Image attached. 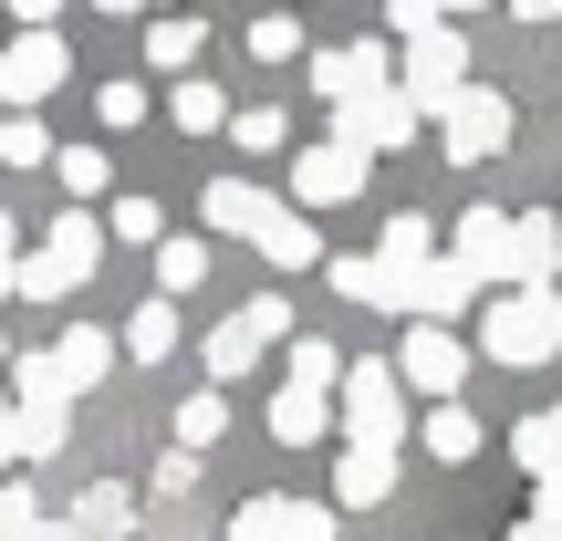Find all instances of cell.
Here are the masks:
<instances>
[{
    "label": "cell",
    "instance_id": "1",
    "mask_svg": "<svg viewBox=\"0 0 562 541\" xmlns=\"http://www.w3.org/2000/svg\"><path fill=\"white\" fill-rule=\"evenodd\" d=\"M480 354L490 364H552L562 354V292H490L480 302Z\"/></svg>",
    "mask_w": 562,
    "mask_h": 541
},
{
    "label": "cell",
    "instance_id": "2",
    "mask_svg": "<svg viewBox=\"0 0 562 541\" xmlns=\"http://www.w3.org/2000/svg\"><path fill=\"white\" fill-rule=\"evenodd\" d=\"M396 438H406V385H396V354L344 364V448H385V459H396Z\"/></svg>",
    "mask_w": 562,
    "mask_h": 541
},
{
    "label": "cell",
    "instance_id": "3",
    "mask_svg": "<svg viewBox=\"0 0 562 541\" xmlns=\"http://www.w3.org/2000/svg\"><path fill=\"white\" fill-rule=\"evenodd\" d=\"M396 94L417 104V115H448V104L469 94V42H459V21H438V32H417L396 53Z\"/></svg>",
    "mask_w": 562,
    "mask_h": 541
},
{
    "label": "cell",
    "instance_id": "4",
    "mask_svg": "<svg viewBox=\"0 0 562 541\" xmlns=\"http://www.w3.org/2000/svg\"><path fill=\"white\" fill-rule=\"evenodd\" d=\"M271 343H292V302H281V292H250L240 313H229L220 334H209V375H220V385H240L250 364L271 354Z\"/></svg>",
    "mask_w": 562,
    "mask_h": 541
},
{
    "label": "cell",
    "instance_id": "5",
    "mask_svg": "<svg viewBox=\"0 0 562 541\" xmlns=\"http://www.w3.org/2000/svg\"><path fill=\"white\" fill-rule=\"evenodd\" d=\"M469 343L459 334H438V323H406V343H396V385L406 396H427V406H459V385H469Z\"/></svg>",
    "mask_w": 562,
    "mask_h": 541
},
{
    "label": "cell",
    "instance_id": "6",
    "mask_svg": "<svg viewBox=\"0 0 562 541\" xmlns=\"http://www.w3.org/2000/svg\"><path fill=\"white\" fill-rule=\"evenodd\" d=\"M364 178H375V157L344 146V136H323V146L292 157V208H302V219H313V208H344V199H364Z\"/></svg>",
    "mask_w": 562,
    "mask_h": 541
},
{
    "label": "cell",
    "instance_id": "7",
    "mask_svg": "<svg viewBox=\"0 0 562 541\" xmlns=\"http://www.w3.org/2000/svg\"><path fill=\"white\" fill-rule=\"evenodd\" d=\"M63 74H74L63 32H11V53H0V115H32L42 94H63Z\"/></svg>",
    "mask_w": 562,
    "mask_h": 541
},
{
    "label": "cell",
    "instance_id": "8",
    "mask_svg": "<svg viewBox=\"0 0 562 541\" xmlns=\"http://www.w3.org/2000/svg\"><path fill=\"white\" fill-rule=\"evenodd\" d=\"M313 94L334 104V115L396 94V53H385V42H334V53H313Z\"/></svg>",
    "mask_w": 562,
    "mask_h": 541
},
{
    "label": "cell",
    "instance_id": "9",
    "mask_svg": "<svg viewBox=\"0 0 562 541\" xmlns=\"http://www.w3.org/2000/svg\"><path fill=\"white\" fill-rule=\"evenodd\" d=\"M438 146H448L459 167L501 157V146H510V94H490V83H469V94H459V104L438 115Z\"/></svg>",
    "mask_w": 562,
    "mask_h": 541
},
{
    "label": "cell",
    "instance_id": "10",
    "mask_svg": "<svg viewBox=\"0 0 562 541\" xmlns=\"http://www.w3.org/2000/svg\"><path fill=\"white\" fill-rule=\"evenodd\" d=\"M229 541H334V500H281V489H261V500L229 510Z\"/></svg>",
    "mask_w": 562,
    "mask_h": 541
},
{
    "label": "cell",
    "instance_id": "11",
    "mask_svg": "<svg viewBox=\"0 0 562 541\" xmlns=\"http://www.w3.org/2000/svg\"><path fill=\"white\" fill-rule=\"evenodd\" d=\"M448 261L480 281V292H510V208H459V229H448Z\"/></svg>",
    "mask_w": 562,
    "mask_h": 541
},
{
    "label": "cell",
    "instance_id": "12",
    "mask_svg": "<svg viewBox=\"0 0 562 541\" xmlns=\"http://www.w3.org/2000/svg\"><path fill=\"white\" fill-rule=\"evenodd\" d=\"M115 364H125V343L104 334V323H63V334H53V375H63V396H94Z\"/></svg>",
    "mask_w": 562,
    "mask_h": 541
},
{
    "label": "cell",
    "instance_id": "13",
    "mask_svg": "<svg viewBox=\"0 0 562 541\" xmlns=\"http://www.w3.org/2000/svg\"><path fill=\"white\" fill-rule=\"evenodd\" d=\"M552 271H562V219L510 208V292H552Z\"/></svg>",
    "mask_w": 562,
    "mask_h": 541
},
{
    "label": "cell",
    "instance_id": "14",
    "mask_svg": "<svg viewBox=\"0 0 562 541\" xmlns=\"http://www.w3.org/2000/svg\"><path fill=\"white\" fill-rule=\"evenodd\" d=\"M281 208H292V199H271V188H250V178H220V188L199 199V219L220 229V240H261Z\"/></svg>",
    "mask_w": 562,
    "mask_h": 541
},
{
    "label": "cell",
    "instance_id": "15",
    "mask_svg": "<svg viewBox=\"0 0 562 541\" xmlns=\"http://www.w3.org/2000/svg\"><path fill=\"white\" fill-rule=\"evenodd\" d=\"M334 125H344V146H364V157H385V146H417V125H427V115H417L406 94H375V104H344Z\"/></svg>",
    "mask_w": 562,
    "mask_h": 541
},
{
    "label": "cell",
    "instance_id": "16",
    "mask_svg": "<svg viewBox=\"0 0 562 541\" xmlns=\"http://www.w3.org/2000/svg\"><path fill=\"white\" fill-rule=\"evenodd\" d=\"M510 469H531V489L562 500V406H531V417L510 427Z\"/></svg>",
    "mask_w": 562,
    "mask_h": 541
},
{
    "label": "cell",
    "instance_id": "17",
    "mask_svg": "<svg viewBox=\"0 0 562 541\" xmlns=\"http://www.w3.org/2000/svg\"><path fill=\"white\" fill-rule=\"evenodd\" d=\"M42 261H53V281L74 292V281H83V271L104 261V219H94V208H63V219L42 229Z\"/></svg>",
    "mask_w": 562,
    "mask_h": 541
},
{
    "label": "cell",
    "instance_id": "18",
    "mask_svg": "<svg viewBox=\"0 0 562 541\" xmlns=\"http://www.w3.org/2000/svg\"><path fill=\"white\" fill-rule=\"evenodd\" d=\"M396 500V459L385 448H344L334 459V510H385Z\"/></svg>",
    "mask_w": 562,
    "mask_h": 541
},
{
    "label": "cell",
    "instance_id": "19",
    "mask_svg": "<svg viewBox=\"0 0 562 541\" xmlns=\"http://www.w3.org/2000/svg\"><path fill=\"white\" fill-rule=\"evenodd\" d=\"M459 313H480V281H469V271H459V261L438 250V261L417 271V323H438V334H448Z\"/></svg>",
    "mask_w": 562,
    "mask_h": 541
},
{
    "label": "cell",
    "instance_id": "20",
    "mask_svg": "<svg viewBox=\"0 0 562 541\" xmlns=\"http://www.w3.org/2000/svg\"><path fill=\"white\" fill-rule=\"evenodd\" d=\"M417 448L438 469H469L480 459V417H469V406H417Z\"/></svg>",
    "mask_w": 562,
    "mask_h": 541
},
{
    "label": "cell",
    "instance_id": "21",
    "mask_svg": "<svg viewBox=\"0 0 562 541\" xmlns=\"http://www.w3.org/2000/svg\"><path fill=\"white\" fill-rule=\"evenodd\" d=\"M209 53V21L199 11H178V21H146V63H157V74H178L188 83V63Z\"/></svg>",
    "mask_w": 562,
    "mask_h": 541
},
{
    "label": "cell",
    "instance_id": "22",
    "mask_svg": "<svg viewBox=\"0 0 562 541\" xmlns=\"http://www.w3.org/2000/svg\"><path fill=\"white\" fill-rule=\"evenodd\" d=\"M74 406H11V459H63Z\"/></svg>",
    "mask_w": 562,
    "mask_h": 541
},
{
    "label": "cell",
    "instance_id": "23",
    "mask_svg": "<svg viewBox=\"0 0 562 541\" xmlns=\"http://www.w3.org/2000/svg\"><path fill=\"white\" fill-rule=\"evenodd\" d=\"M323 427H334V396H302V385H281V396H271V438L281 448H313Z\"/></svg>",
    "mask_w": 562,
    "mask_h": 541
},
{
    "label": "cell",
    "instance_id": "24",
    "mask_svg": "<svg viewBox=\"0 0 562 541\" xmlns=\"http://www.w3.org/2000/svg\"><path fill=\"white\" fill-rule=\"evenodd\" d=\"M125 354H136V364H167V354H178V302H136V323H125Z\"/></svg>",
    "mask_w": 562,
    "mask_h": 541
},
{
    "label": "cell",
    "instance_id": "25",
    "mask_svg": "<svg viewBox=\"0 0 562 541\" xmlns=\"http://www.w3.org/2000/svg\"><path fill=\"white\" fill-rule=\"evenodd\" d=\"M53 178H63V199H74V208H94L104 188H115V167H104V146H53Z\"/></svg>",
    "mask_w": 562,
    "mask_h": 541
},
{
    "label": "cell",
    "instance_id": "26",
    "mask_svg": "<svg viewBox=\"0 0 562 541\" xmlns=\"http://www.w3.org/2000/svg\"><path fill=\"white\" fill-rule=\"evenodd\" d=\"M220 427H229V396H220V385H188V396H178V448L199 459V448H220Z\"/></svg>",
    "mask_w": 562,
    "mask_h": 541
},
{
    "label": "cell",
    "instance_id": "27",
    "mask_svg": "<svg viewBox=\"0 0 562 541\" xmlns=\"http://www.w3.org/2000/svg\"><path fill=\"white\" fill-rule=\"evenodd\" d=\"M261 261H271V271H313V261H323V240H313L302 208H281V219L261 229Z\"/></svg>",
    "mask_w": 562,
    "mask_h": 541
},
{
    "label": "cell",
    "instance_id": "28",
    "mask_svg": "<svg viewBox=\"0 0 562 541\" xmlns=\"http://www.w3.org/2000/svg\"><path fill=\"white\" fill-rule=\"evenodd\" d=\"M199 281H209V240H178V229H167V240H157V302L199 292Z\"/></svg>",
    "mask_w": 562,
    "mask_h": 541
},
{
    "label": "cell",
    "instance_id": "29",
    "mask_svg": "<svg viewBox=\"0 0 562 541\" xmlns=\"http://www.w3.org/2000/svg\"><path fill=\"white\" fill-rule=\"evenodd\" d=\"M167 125H178V136H229L220 83H178V94H167Z\"/></svg>",
    "mask_w": 562,
    "mask_h": 541
},
{
    "label": "cell",
    "instance_id": "30",
    "mask_svg": "<svg viewBox=\"0 0 562 541\" xmlns=\"http://www.w3.org/2000/svg\"><path fill=\"white\" fill-rule=\"evenodd\" d=\"M323 281H334L344 302H364V313H385V271H375V250H334V261H323Z\"/></svg>",
    "mask_w": 562,
    "mask_h": 541
},
{
    "label": "cell",
    "instance_id": "31",
    "mask_svg": "<svg viewBox=\"0 0 562 541\" xmlns=\"http://www.w3.org/2000/svg\"><path fill=\"white\" fill-rule=\"evenodd\" d=\"M229 146H250V157H281V146H292V115H281V104H240V115H229Z\"/></svg>",
    "mask_w": 562,
    "mask_h": 541
},
{
    "label": "cell",
    "instance_id": "32",
    "mask_svg": "<svg viewBox=\"0 0 562 541\" xmlns=\"http://www.w3.org/2000/svg\"><path fill=\"white\" fill-rule=\"evenodd\" d=\"M104 240L157 250V240H167V208H157V199H115V208H104Z\"/></svg>",
    "mask_w": 562,
    "mask_h": 541
},
{
    "label": "cell",
    "instance_id": "33",
    "mask_svg": "<svg viewBox=\"0 0 562 541\" xmlns=\"http://www.w3.org/2000/svg\"><path fill=\"white\" fill-rule=\"evenodd\" d=\"M0 167H53V125L42 115H0Z\"/></svg>",
    "mask_w": 562,
    "mask_h": 541
},
{
    "label": "cell",
    "instance_id": "34",
    "mask_svg": "<svg viewBox=\"0 0 562 541\" xmlns=\"http://www.w3.org/2000/svg\"><path fill=\"white\" fill-rule=\"evenodd\" d=\"M334 375H344L334 343H323V334H292V385H302V396H334Z\"/></svg>",
    "mask_w": 562,
    "mask_h": 541
},
{
    "label": "cell",
    "instance_id": "35",
    "mask_svg": "<svg viewBox=\"0 0 562 541\" xmlns=\"http://www.w3.org/2000/svg\"><path fill=\"white\" fill-rule=\"evenodd\" d=\"M250 53H261V63H292L302 53V21L292 11H261V21H250Z\"/></svg>",
    "mask_w": 562,
    "mask_h": 541
},
{
    "label": "cell",
    "instance_id": "36",
    "mask_svg": "<svg viewBox=\"0 0 562 541\" xmlns=\"http://www.w3.org/2000/svg\"><path fill=\"white\" fill-rule=\"evenodd\" d=\"M74 531H83V541H94V531L115 541V531H125V489H83V510H74Z\"/></svg>",
    "mask_w": 562,
    "mask_h": 541
},
{
    "label": "cell",
    "instance_id": "37",
    "mask_svg": "<svg viewBox=\"0 0 562 541\" xmlns=\"http://www.w3.org/2000/svg\"><path fill=\"white\" fill-rule=\"evenodd\" d=\"M32 531H42L32 489H21V480H0V541H32Z\"/></svg>",
    "mask_w": 562,
    "mask_h": 541
},
{
    "label": "cell",
    "instance_id": "38",
    "mask_svg": "<svg viewBox=\"0 0 562 541\" xmlns=\"http://www.w3.org/2000/svg\"><path fill=\"white\" fill-rule=\"evenodd\" d=\"M94 115H104V125H136V115H146V83H104Z\"/></svg>",
    "mask_w": 562,
    "mask_h": 541
},
{
    "label": "cell",
    "instance_id": "39",
    "mask_svg": "<svg viewBox=\"0 0 562 541\" xmlns=\"http://www.w3.org/2000/svg\"><path fill=\"white\" fill-rule=\"evenodd\" d=\"M178 489H199V459H188V448H167V459H157V500H178Z\"/></svg>",
    "mask_w": 562,
    "mask_h": 541
},
{
    "label": "cell",
    "instance_id": "40",
    "mask_svg": "<svg viewBox=\"0 0 562 541\" xmlns=\"http://www.w3.org/2000/svg\"><path fill=\"white\" fill-rule=\"evenodd\" d=\"M510 541H562V500H531V521L510 531Z\"/></svg>",
    "mask_w": 562,
    "mask_h": 541
},
{
    "label": "cell",
    "instance_id": "41",
    "mask_svg": "<svg viewBox=\"0 0 562 541\" xmlns=\"http://www.w3.org/2000/svg\"><path fill=\"white\" fill-rule=\"evenodd\" d=\"M11 271H21V229L0 219V302H11Z\"/></svg>",
    "mask_w": 562,
    "mask_h": 541
},
{
    "label": "cell",
    "instance_id": "42",
    "mask_svg": "<svg viewBox=\"0 0 562 541\" xmlns=\"http://www.w3.org/2000/svg\"><path fill=\"white\" fill-rule=\"evenodd\" d=\"M0 469H11V396H0Z\"/></svg>",
    "mask_w": 562,
    "mask_h": 541
},
{
    "label": "cell",
    "instance_id": "43",
    "mask_svg": "<svg viewBox=\"0 0 562 541\" xmlns=\"http://www.w3.org/2000/svg\"><path fill=\"white\" fill-rule=\"evenodd\" d=\"M32 541H83V531H74V521H53V531H32Z\"/></svg>",
    "mask_w": 562,
    "mask_h": 541
}]
</instances>
